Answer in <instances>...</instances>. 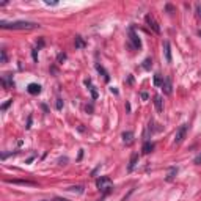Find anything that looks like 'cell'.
Listing matches in <instances>:
<instances>
[{
  "label": "cell",
  "instance_id": "obj_23",
  "mask_svg": "<svg viewBox=\"0 0 201 201\" xmlns=\"http://www.w3.org/2000/svg\"><path fill=\"white\" fill-rule=\"evenodd\" d=\"M11 104H13V99H10V100H7V102H5V104L2 106V110L5 112V110H7V109H8V107H10Z\"/></svg>",
  "mask_w": 201,
  "mask_h": 201
},
{
  "label": "cell",
  "instance_id": "obj_2",
  "mask_svg": "<svg viewBox=\"0 0 201 201\" xmlns=\"http://www.w3.org/2000/svg\"><path fill=\"white\" fill-rule=\"evenodd\" d=\"M96 185H97V188L102 192L104 195H109V193L113 192V184H112V181H110L109 176H100L96 181Z\"/></svg>",
  "mask_w": 201,
  "mask_h": 201
},
{
  "label": "cell",
  "instance_id": "obj_17",
  "mask_svg": "<svg viewBox=\"0 0 201 201\" xmlns=\"http://www.w3.org/2000/svg\"><path fill=\"white\" fill-rule=\"evenodd\" d=\"M176 174H178V168H176V167L170 168V171H168V174H167V181H173Z\"/></svg>",
  "mask_w": 201,
  "mask_h": 201
},
{
  "label": "cell",
  "instance_id": "obj_29",
  "mask_svg": "<svg viewBox=\"0 0 201 201\" xmlns=\"http://www.w3.org/2000/svg\"><path fill=\"white\" fill-rule=\"evenodd\" d=\"M195 163H198V165L201 163V154H199V156H198V157L195 159Z\"/></svg>",
  "mask_w": 201,
  "mask_h": 201
},
{
  "label": "cell",
  "instance_id": "obj_34",
  "mask_svg": "<svg viewBox=\"0 0 201 201\" xmlns=\"http://www.w3.org/2000/svg\"><path fill=\"white\" fill-rule=\"evenodd\" d=\"M43 201H47V199H43Z\"/></svg>",
  "mask_w": 201,
  "mask_h": 201
},
{
  "label": "cell",
  "instance_id": "obj_28",
  "mask_svg": "<svg viewBox=\"0 0 201 201\" xmlns=\"http://www.w3.org/2000/svg\"><path fill=\"white\" fill-rule=\"evenodd\" d=\"M27 129H30L32 127V116H28V121H27V126H25Z\"/></svg>",
  "mask_w": 201,
  "mask_h": 201
},
{
  "label": "cell",
  "instance_id": "obj_31",
  "mask_svg": "<svg viewBox=\"0 0 201 201\" xmlns=\"http://www.w3.org/2000/svg\"><path fill=\"white\" fill-rule=\"evenodd\" d=\"M142 99L146 100V99H148V93H142Z\"/></svg>",
  "mask_w": 201,
  "mask_h": 201
},
{
  "label": "cell",
  "instance_id": "obj_22",
  "mask_svg": "<svg viewBox=\"0 0 201 201\" xmlns=\"http://www.w3.org/2000/svg\"><path fill=\"white\" fill-rule=\"evenodd\" d=\"M66 60V54H58V57H57V61L58 63H63Z\"/></svg>",
  "mask_w": 201,
  "mask_h": 201
},
{
  "label": "cell",
  "instance_id": "obj_32",
  "mask_svg": "<svg viewBox=\"0 0 201 201\" xmlns=\"http://www.w3.org/2000/svg\"><path fill=\"white\" fill-rule=\"evenodd\" d=\"M54 201H68V199H61V198H57V199H54Z\"/></svg>",
  "mask_w": 201,
  "mask_h": 201
},
{
  "label": "cell",
  "instance_id": "obj_15",
  "mask_svg": "<svg viewBox=\"0 0 201 201\" xmlns=\"http://www.w3.org/2000/svg\"><path fill=\"white\" fill-rule=\"evenodd\" d=\"M85 85H86V86L90 88L91 97H93V99H97V91H96V88H94V86L91 85V79H90V80H85Z\"/></svg>",
  "mask_w": 201,
  "mask_h": 201
},
{
  "label": "cell",
  "instance_id": "obj_33",
  "mask_svg": "<svg viewBox=\"0 0 201 201\" xmlns=\"http://www.w3.org/2000/svg\"><path fill=\"white\" fill-rule=\"evenodd\" d=\"M199 36H201V30H199Z\"/></svg>",
  "mask_w": 201,
  "mask_h": 201
},
{
  "label": "cell",
  "instance_id": "obj_26",
  "mask_svg": "<svg viewBox=\"0 0 201 201\" xmlns=\"http://www.w3.org/2000/svg\"><path fill=\"white\" fill-rule=\"evenodd\" d=\"M46 5H49V7H55V5H58V2H50V0H46Z\"/></svg>",
  "mask_w": 201,
  "mask_h": 201
},
{
  "label": "cell",
  "instance_id": "obj_19",
  "mask_svg": "<svg viewBox=\"0 0 201 201\" xmlns=\"http://www.w3.org/2000/svg\"><path fill=\"white\" fill-rule=\"evenodd\" d=\"M154 85H156V86H162V85H163V79H162L160 74H156V75H154Z\"/></svg>",
  "mask_w": 201,
  "mask_h": 201
},
{
  "label": "cell",
  "instance_id": "obj_8",
  "mask_svg": "<svg viewBox=\"0 0 201 201\" xmlns=\"http://www.w3.org/2000/svg\"><path fill=\"white\" fill-rule=\"evenodd\" d=\"M27 91H28L30 94L36 96V94L41 93V85H38V83H30V85L27 86Z\"/></svg>",
  "mask_w": 201,
  "mask_h": 201
},
{
  "label": "cell",
  "instance_id": "obj_25",
  "mask_svg": "<svg viewBox=\"0 0 201 201\" xmlns=\"http://www.w3.org/2000/svg\"><path fill=\"white\" fill-rule=\"evenodd\" d=\"M61 109H63V100L57 99V110H61Z\"/></svg>",
  "mask_w": 201,
  "mask_h": 201
},
{
  "label": "cell",
  "instance_id": "obj_30",
  "mask_svg": "<svg viewBox=\"0 0 201 201\" xmlns=\"http://www.w3.org/2000/svg\"><path fill=\"white\" fill-rule=\"evenodd\" d=\"M196 11H198V16L201 18V5H198V7H196Z\"/></svg>",
  "mask_w": 201,
  "mask_h": 201
},
{
  "label": "cell",
  "instance_id": "obj_16",
  "mask_svg": "<svg viewBox=\"0 0 201 201\" xmlns=\"http://www.w3.org/2000/svg\"><path fill=\"white\" fill-rule=\"evenodd\" d=\"M74 44H75V49H83V47L86 46V43L83 41V38H82V36H75Z\"/></svg>",
  "mask_w": 201,
  "mask_h": 201
},
{
  "label": "cell",
  "instance_id": "obj_1",
  "mask_svg": "<svg viewBox=\"0 0 201 201\" xmlns=\"http://www.w3.org/2000/svg\"><path fill=\"white\" fill-rule=\"evenodd\" d=\"M0 27L5 28V30H35L39 25L35 22H28V21H16V22L0 21Z\"/></svg>",
  "mask_w": 201,
  "mask_h": 201
},
{
  "label": "cell",
  "instance_id": "obj_24",
  "mask_svg": "<svg viewBox=\"0 0 201 201\" xmlns=\"http://www.w3.org/2000/svg\"><path fill=\"white\" fill-rule=\"evenodd\" d=\"M0 52H2V63H7V60H8V57H7V50H5V49H2Z\"/></svg>",
  "mask_w": 201,
  "mask_h": 201
},
{
  "label": "cell",
  "instance_id": "obj_6",
  "mask_svg": "<svg viewBox=\"0 0 201 201\" xmlns=\"http://www.w3.org/2000/svg\"><path fill=\"white\" fill-rule=\"evenodd\" d=\"M163 54H165V60H167V63H171V61H173V58H171V46H170V43H168V41H165V43H163Z\"/></svg>",
  "mask_w": 201,
  "mask_h": 201
},
{
  "label": "cell",
  "instance_id": "obj_4",
  "mask_svg": "<svg viewBox=\"0 0 201 201\" xmlns=\"http://www.w3.org/2000/svg\"><path fill=\"white\" fill-rule=\"evenodd\" d=\"M129 39H131V46H132L134 49H142V41H140L138 35L135 33V30H134L132 27L129 28Z\"/></svg>",
  "mask_w": 201,
  "mask_h": 201
},
{
  "label": "cell",
  "instance_id": "obj_9",
  "mask_svg": "<svg viewBox=\"0 0 201 201\" xmlns=\"http://www.w3.org/2000/svg\"><path fill=\"white\" fill-rule=\"evenodd\" d=\"M154 106H156V110L159 112V113H162V110H163V100H162V96H154Z\"/></svg>",
  "mask_w": 201,
  "mask_h": 201
},
{
  "label": "cell",
  "instance_id": "obj_27",
  "mask_svg": "<svg viewBox=\"0 0 201 201\" xmlns=\"http://www.w3.org/2000/svg\"><path fill=\"white\" fill-rule=\"evenodd\" d=\"M36 50H38V49H35V50L32 52V55H33V60H35V61L38 60V54H36Z\"/></svg>",
  "mask_w": 201,
  "mask_h": 201
},
{
  "label": "cell",
  "instance_id": "obj_10",
  "mask_svg": "<svg viewBox=\"0 0 201 201\" xmlns=\"http://www.w3.org/2000/svg\"><path fill=\"white\" fill-rule=\"evenodd\" d=\"M8 184H21V185H36L33 181H24V179H7Z\"/></svg>",
  "mask_w": 201,
  "mask_h": 201
},
{
  "label": "cell",
  "instance_id": "obj_13",
  "mask_svg": "<svg viewBox=\"0 0 201 201\" xmlns=\"http://www.w3.org/2000/svg\"><path fill=\"white\" fill-rule=\"evenodd\" d=\"M162 88L165 90V93H167V94H171V88H173V86H171V80H170V77H165V79H163V85H162Z\"/></svg>",
  "mask_w": 201,
  "mask_h": 201
},
{
  "label": "cell",
  "instance_id": "obj_21",
  "mask_svg": "<svg viewBox=\"0 0 201 201\" xmlns=\"http://www.w3.org/2000/svg\"><path fill=\"white\" fill-rule=\"evenodd\" d=\"M151 66H152V60H151V58H146V60L143 61V68H145V69H151Z\"/></svg>",
  "mask_w": 201,
  "mask_h": 201
},
{
  "label": "cell",
  "instance_id": "obj_20",
  "mask_svg": "<svg viewBox=\"0 0 201 201\" xmlns=\"http://www.w3.org/2000/svg\"><path fill=\"white\" fill-rule=\"evenodd\" d=\"M69 192H74V193H83V187L82 185H72L68 188Z\"/></svg>",
  "mask_w": 201,
  "mask_h": 201
},
{
  "label": "cell",
  "instance_id": "obj_5",
  "mask_svg": "<svg viewBox=\"0 0 201 201\" xmlns=\"http://www.w3.org/2000/svg\"><path fill=\"white\" fill-rule=\"evenodd\" d=\"M145 21H146V24H148V27L154 32V33H160V27H159V24H157V21L151 16V14H146L145 16Z\"/></svg>",
  "mask_w": 201,
  "mask_h": 201
},
{
  "label": "cell",
  "instance_id": "obj_11",
  "mask_svg": "<svg viewBox=\"0 0 201 201\" xmlns=\"http://www.w3.org/2000/svg\"><path fill=\"white\" fill-rule=\"evenodd\" d=\"M123 142L126 143V145H132V142H134V134L131 132V131H127V132H123Z\"/></svg>",
  "mask_w": 201,
  "mask_h": 201
},
{
  "label": "cell",
  "instance_id": "obj_18",
  "mask_svg": "<svg viewBox=\"0 0 201 201\" xmlns=\"http://www.w3.org/2000/svg\"><path fill=\"white\" fill-rule=\"evenodd\" d=\"M2 83H3L7 88H11V86H13V80L10 79V74H7V75L2 79Z\"/></svg>",
  "mask_w": 201,
  "mask_h": 201
},
{
  "label": "cell",
  "instance_id": "obj_12",
  "mask_svg": "<svg viewBox=\"0 0 201 201\" xmlns=\"http://www.w3.org/2000/svg\"><path fill=\"white\" fill-rule=\"evenodd\" d=\"M96 69H97L100 74H102V77H104V80H106V82H110V74L106 71V68H104V66H100V64L97 63V64H96Z\"/></svg>",
  "mask_w": 201,
  "mask_h": 201
},
{
  "label": "cell",
  "instance_id": "obj_14",
  "mask_svg": "<svg viewBox=\"0 0 201 201\" xmlns=\"http://www.w3.org/2000/svg\"><path fill=\"white\" fill-rule=\"evenodd\" d=\"M152 149H154V143H152V142H145V143H143V148H142L143 154H149Z\"/></svg>",
  "mask_w": 201,
  "mask_h": 201
},
{
  "label": "cell",
  "instance_id": "obj_7",
  "mask_svg": "<svg viewBox=\"0 0 201 201\" xmlns=\"http://www.w3.org/2000/svg\"><path fill=\"white\" fill-rule=\"evenodd\" d=\"M137 163H138V154L134 152V154L131 156V162H129V165H127V171H129V173L134 171V168L137 167Z\"/></svg>",
  "mask_w": 201,
  "mask_h": 201
},
{
  "label": "cell",
  "instance_id": "obj_3",
  "mask_svg": "<svg viewBox=\"0 0 201 201\" xmlns=\"http://www.w3.org/2000/svg\"><path fill=\"white\" fill-rule=\"evenodd\" d=\"M187 131H188V124H182V126L176 131V134H174V143H176V145H181V143L184 142V138H185V135H187Z\"/></svg>",
  "mask_w": 201,
  "mask_h": 201
}]
</instances>
